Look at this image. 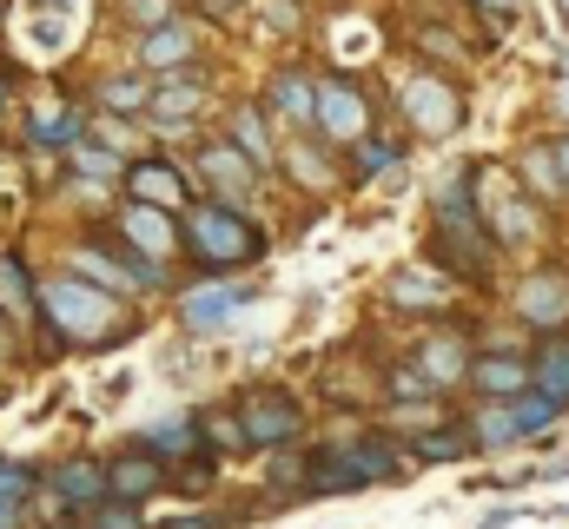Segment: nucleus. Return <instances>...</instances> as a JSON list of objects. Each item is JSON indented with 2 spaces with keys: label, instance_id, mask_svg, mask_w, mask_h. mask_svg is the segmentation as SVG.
Listing matches in <instances>:
<instances>
[{
  "label": "nucleus",
  "instance_id": "obj_1",
  "mask_svg": "<svg viewBox=\"0 0 569 529\" xmlns=\"http://www.w3.org/2000/svg\"><path fill=\"white\" fill-rule=\"evenodd\" d=\"M47 311H53V318H60V331H73L80 345L107 338V325H113V298H107V291H93L87 278H53V285H47Z\"/></svg>",
  "mask_w": 569,
  "mask_h": 529
},
{
  "label": "nucleus",
  "instance_id": "obj_2",
  "mask_svg": "<svg viewBox=\"0 0 569 529\" xmlns=\"http://www.w3.org/2000/svg\"><path fill=\"white\" fill-rule=\"evenodd\" d=\"M192 239H199V252L212 264H239V259H259V232L232 212V206H199L192 219Z\"/></svg>",
  "mask_w": 569,
  "mask_h": 529
},
{
  "label": "nucleus",
  "instance_id": "obj_3",
  "mask_svg": "<svg viewBox=\"0 0 569 529\" xmlns=\"http://www.w3.org/2000/svg\"><path fill=\"white\" fill-rule=\"evenodd\" d=\"M239 430H246V443H284V437H298V403L284 391H246Z\"/></svg>",
  "mask_w": 569,
  "mask_h": 529
},
{
  "label": "nucleus",
  "instance_id": "obj_4",
  "mask_svg": "<svg viewBox=\"0 0 569 529\" xmlns=\"http://www.w3.org/2000/svg\"><path fill=\"white\" fill-rule=\"evenodd\" d=\"M311 120H325L338 139H351V132L365 127V100H358L351 87H318V93H311Z\"/></svg>",
  "mask_w": 569,
  "mask_h": 529
},
{
  "label": "nucleus",
  "instance_id": "obj_5",
  "mask_svg": "<svg viewBox=\"0 0 569 529\" xmlns=\"http://www.w3.org/2000/svg\"><path fill=\"white\" fill-rule=\"evenodd\" d=\"M405 107H411V120H418L425 132H450L457 127V93L437 87V80H418V87L405 93Z\"/></svg>",
  "mask_w": 569,
  "mask_h": 529
},
{
  "label": "nucleus",
  "instance_id": "obj_6",
  "mask_svg": "<svg viewBox=\"0 0 569 529\" xmlns=\"http://www.w3.org/2000/svg\"><path fill=\"white\" fill-rule=\"evenodd\" d=\"M517 305H523L530 325H563L569 318V278H530Z\"/></svg>",
  "mask_w": 569,
  "mask_h": 529
},
{
  "label": "nucleus",
  "instance_id": "obj_7",
  "mask_svg": "<svg viewBox=\"0 0 569 529\" xmlns=\"http://www.w3.org/2000/svg\"><path fill=\"white\" fill-rule=\"evenodd\" d=\"M127 192H133V199L186 206V179H179V172H166V166H133V172H127Z\"/></svg>",
  "mask_w": 569,
  "mask_h": 529
},
{
  "label": "nucleus",
  "instance_id": "obj_8",
  "mask_svg": "<svg viewBox=\"0 0 569 529\" xmlns=\"http://www.w3.org/2000/svg\"><path fill=\"white\" fill-rule=\"evenodd\" d=\"M192 53V33L179 27V20H159L152 33H146V67H179Z\"/></svg>",
  "mask_w": 569,
  "mask_h": 529
},
{
  "label": "nucleus",
  "instance_id": "obj_9",
  "mask_svg": "<svg viewBox=\"0 0 569 529\" xmlns=\"http://www.w3.org/2000/svg\"><path fill=\"white\" fill-rule=\"evenodd\" d=\"M107 490H120V497H133V503H140V497L159 490V463H152V457H120V463H113V477H107Z\"/></svg>",
  "mask_w": 569,
  "mask_h": 529
},
{
  "label": "nucleus",
  "instance_id": "obj_10",
  "mask_svg": "<svg viewBox=\"0 0 569 529\" xmlns=\"http://www.w3.org/2000/svg\"><path fill=\"white\" fill-rule=\"evenodd\" d=\"M470 378H477L490 397H517L523 385H530V371H523L517 358H483V365H470Z\"/></svg>",
  "mask_w": 569,
  "mask_h": 529
},
{
  "label": "nucleus",
  "instance_id": "obj_11",
  "mask_svg": "<svg viewBox=\"0 0 569 529\" xmlns=\"http://www.w3.org/2000/svg\"><path fill=\"white\" fill-rule=\"evenodd\" d=\"M146 450H159V457H192V450H199V430H192L186 417H159V423L146 430Z\"/></svg>",
  "mask_w": 569,
  "mask_h": 529
},
{
  "label": "nucleus",
  "instance_id": "obj_12",
  "mask_svg": "<svg viewBox=\"0 0 569 529\" xmlns=\"http://www.w3.org/2000/svg\"><path fill=\"white\" fill-rule=\"evenodd\" d=\"M53 490H60L67 503H100V497H107V477H100L93 463H67V470L53 477Z\"/></svg>",
  "mask_w": 569,
  "mask_h": 529
},
{
  "label": "nucleus",
  "instance_id": "obj_13",
  "mask_svg": "<svg viewBox=\"0 0 569 529\" xmlns=\"http://www.w3.org/2000/svg\"><path fill=\"white\" fill-rule=\"evenodd\" d=\"M418 371H425L430 385H457V378H463V345H457V338L425 345V365H418Z\"/></svg>",
  "mask_w": 569,
  "mask_h": 529
},
{
  "label": "nucleus",
  "instance_id": "obj_14",
  "mask_svg": "<svg viewBox=\"0 0 569 529\" xmlns=\"http://www.w3.org/2000/svg\"><path fill=\"white\" fill-rule=\"evenodd\" d=\"M206 172H212L226 192H246V186H252V172H246V152H232V146H206Z\"/></svg>",
  "mask_w": 569,
  "mask_h": 529
},
{
  "label": "nucleus",
  "instance_id": "obj_15",
  "mask_svg": "<svg viewBox=\"0 0 569 529\" xmlns=\"http://www.w3.org/2000/svg\"><path fill=\"white\" fill-rule=\"evenodd\" d=\"M232 305H239V291H232V285H219V291H199V298H186V325L212 331V325H219Z\"/></svg>",
  "mask_w": 569,
  "mask_h": 529
},
{
  "label": "nucleus",
  "instance_id": "obj_16",
  "mask_svg": "<svg viewBox=\"0 0 569 529\" xmlns=\"http://www.w3.org/2000/svg\"><path fill=\"white\" fill-rule=\"evenodd\" d=\"M537 391L569 403V345H550V351L537 358Z\"/></svg>",
  "mask_w": 569,
  "mask_h": 529
},
{
  "label": "nucleus",
  "instance_id": "obj_17",
  "mask_svg": "<svg viewBox=\"0 0 569 529\" xmlns=\"http://www.w3.org/2000/svg\"><path fill=\"white\" fill-rule=\"evenodd\" d=\"M345 463H351V477H358V483H371V477H391V470H398V457H391V450H378V443L345 450Z\"/></svg>",
  "mask_w": 569,
  "mask_h": 529
},
{
  "label": "nucleus",
  "instance_id": "obj_18",
  "mask_svg": "<svg viewBox=\"0 0 569 529\" xmlns=\"http://www.w3.org/2000/svg\"><path fill=\"white\" fill-rule=\"evenodd\" d=\"M557 410H563V403H557V397H523V403H517V410H510V417H517V437H530V430H543V423H550V417H557Z\"/></svg>",
  "mask_w": 569,
  "mask_h": 529
},
{
  "label": "nucleus",
  "instance_id": "obj_19",
  "mask_svg": "<svg viewBox=\"0 0 569 529\" xmlns=\"http://www.w3.org/2000/svg\"><path fill=\"white\" fill-rule=\"evenodd\" d=\"M272 100H279L291 120H311V87H305V80H279V87H272Z\"/></svg>",
  "mask_w": 569,
  "mask_h": 529
},
{
  "label": "nucleus",
  "instance_id": "obj_20",
  "mask_svg": "<svg viewBox=\"0 0 569 529\" xmlns=\"http://www.w3.org/2000/svg\"><path fill=\"white\" fill-rule=\"evenodd\" d=\"M127 232L140 239L146 252H159V246H166V226H152V206H133V212H127Z\"/></svg>",
  "mask_w": 569,
  "mask_h": 529
},
{
  "label": "nucleus",
  "instance_id": "obj_21",
  "mask_svg": "<svg viewBox=\"0 0 569 529\" xmlns=\"http://www.w3.org/2000/svg\"><path fill=\"white\" fill-rule=\"evenodd\" d=\"M523 172H530V186H537V192H550V199H557L563 172H557V159H550V152H530V166H523Z\"/></svg>",
  "mask_w": 569,
  "mask_h": 529
},
{
  "label": "nucleus",
  "instance_id": "obj_22",
  "mask_svg": "<svg viewBox=\"0 0 569 529\" xmlns=\"http://www.w3.org/2000/svg\"><path fill=\"white\" fill-rule=\"evenodd\" d=\"M385 166H398V152H391V146H378V139H365V146H358V172L371 179V172H385Z\"/></svg>",
  "mask_w": 569,
  "mask_h": 529
},
{
  "label": "nucleus",
  "instance_id": "obj_23",
  "mask_svg": "<svg viewBox=\"0 0 569 529\" xmlns=\"http://www.w3.org/2000/svg\"><path fill=\"white\" fill-rule=\"evenodd\" d=\"M477 443H517V417H510V410H497V417H483V430H477Z\"/></svg>",
  "mask_w": 569,
  "mask_h": 529
},
{
  "label": "nucleus",
  "instance_id": "obj_24",
  "mask_svg": "<svg viewBox=\"0 0 569 529\" xmlns=\"http://www.w3.org/2000/svg\"><path fill=\"white\" fill-rule=\"evenodd\" d=\"M27 490H33V477H27L20 463H7V457H0V503H13V497H27Z\"/></svg>",
  "mask_w": 569,
  "mask_h": 529
},
{
  "label": "nucleus",
  "instance_id": "obj_25",
  "mask_svg": "<svg viewBox=\"0 0 569 529\" xmlns=\"http://www.w3.org/2000/svg\"><path fill=\"white\" fill-rule=\"evenodd\" d=\"M232 132H239V146H246L252 159H266V127H259L252 113H239V120H232Z\"/></svg>",
  "mask_w": 569,
  "mask_h": 529
},
{
  "label": "nucleus",
  "instance_id": "obj_26",
  "mask_svg": "<svg viewBox=\"0 0 569 529\" xmlns=\"http://www.w3.org/2000/svg\"><path fill=\"white\" fill-rule=\"evenodd\" d=\"M0 291H7V305L27 318V278H13V259H0Z\"/></svg>",
  "mask_w": 569,
  "mask_h": 529
},
{
  "label": "nucleus",
  "instance_id": "obj_27",
  "mask_svg": "<svg viewBox=\"0 0 569 529\" xmlns=\"http://www.w3.org/2000/svg\"><path fill=\"white\" fill-rule=\"evenodd\" d=\"M73 159H80L87 179H107V172H113V152H100V146H87V152H73Z\"/></svg>",
  "mask_w": 569,
  "mask_h": 529
},
{
  "label": "nucleus",
  "instance_id": "obj_28",
  "mask_svg": "<svg viewBox=\"0 0 569 529\" xmlns=\"http://www.w3.org/2000/svg\"><path fill=\"white\" fill-rule=\"evenodd\" d=\"M159 107H166V113H192V107H199V93H192V87H166V93H159Z\"/></svg>",
  "mask_w": 569,
  "mask_h": 529
},
{
  "label": "nucleus",
  "instance_id": "obj_29",
  "mask_svg": "<svg viewBox=\"0 0 569 529\" xmlns=\"http://www.w3.org/2000/svg\"><path fill=\"white\" fill-rule=\"evenodd\" d=\"M391 391H398V397H425V391H437V385H430L425 371H398V378H391Z\"/></svg>",
  "mask_w": 569,
  "mask_h": 529
},
{
  "label": "nucleus",
  "instance_id": "obj_30",
  "mask_svg": "<svg viewBox=\"0 0 569 529\" xmlns=\"http://www.w3.org/2000/svg\"><path fill=\"white\" fill-rule=\"evenodd\" d=\"M391 298H398V305H425V298H437V291L418 285V278H398V285H391Z\"/></svg>",
  "mask_w": 569,
  "mask_h": 529
},
{
  "label": "nucleus",
  "instance_id": "obj_31",
  "mask_svg": "<svg viewBox=\"0 0 569 529\" xmlns=\"http://www.w3.org/2000/svg\"><path fill=\"white\" fill-rule=\"evenodd\" d=\"M418 450H425V457H457V450H470V437H425Z\"/></svg>",
  "mask_w": 569,
  "mask_h": 529
},
{
  "label": "nucleus",
  "instance_id": "obj_32",
  "mask_svg": "<svg viewBox=\"0 0 569 529\" xmlns=\"http://www.w3.org/2000/svg\"><path fill=\"white\" fill-rule=\"evenodd\" d=\"M107 100H113V107H140L146 87H107Z\"/></svg>",
  "mask_w": 569,
  "mask_h": 529
},
{
  "label": "nucleus",
  "instance_id": "obj_33",
  "mask_svg": "<svg viewBox=\"0 0 569 529\" xmlns=\"http://www.w3.org/2000/svg\"><path fill=\"white\" fill-rule=\"evenodd\" d=\"M100 529H140V523H133V510H127V517H107Z\"/></svg>",
  "mask_w": 569,
  "mask_h": 529
},
{
  "label": "nucleus",
  "instance_id": "obj_34",
  "mask_svg": "<svg viewBox=\"0 0 569 529\" xmlns=\"http://www.w3.org/2000/svg\"><path fill=\"white\" fill-rule=\"evenodd\" d=\"M206 7H212V13H232V7H239V0H206Z\"/></svg>",
  "mask_w": 569,
  "mask_h": 529
},
{
  "label": "nucleus",
  "instance_id": "obj_35",
  "mask_svg": "<svg viewBox=\"0 0 569 529\" xmlns=\"http://www.w3.org/2000/svg\"><path fill=\"white\" fill-rule=\"evenodd\" d=\"M557 159H563V166H557V172H563V179H569V139H563V146H557Z\"/></svg>",
  "mask_w": 569,
  "mask_h": 529
},
{
  "label": "nucleus",
  "instance_id": "obj_36",
  "mask_svg": "<svg viewBox=\"0 0 569 529\" xmlns=\"http://www.w3.org/2000/svg\"><path fill=\"white\" fill-rule=\"evenodd\" d=\"M563 113H569V53H563Z\"/></svg>",
  "mask_w": 569,
  "mask_h": 529
},
{
  "label": "nucleus",
  "instance_id": "obj_37",
  "mask_svg": "<svg viewBox=\"0 0 569 529\" xmlns=\"http://www.w3.org/2000/svg\"><path fill=\"white\" fill-rule=\"evenodd\" d=\"M7 523H13V510H7V503H0V529H7Z\"/></svg>",
  "mask_w": 569,
  "mask_h": 529
},
{
  "label": "nucleus",
  "instance_id": "obj_38",
  "mask_svg": "<svg viewBox=\"0 0 569 529\" xmlns=\"http://www.w3.org/2000/svg\"><path fill=\"white\" fill-rule=\"evenodd\" d=\"M483 7H510V0H483Z\"/></svg>",
  "mask_w": 569,
  "mask_h": 529
}]
</instances>
